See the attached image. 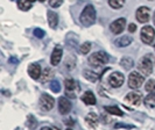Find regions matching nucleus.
I'll return each instance as SVG.
<instances>
[{
    "instance_id": "c85d7f7f",
    "label": "nucleus",
    "mask_w": 155,
    "mask_h": 130,
    "mask_svg": "<svg viewBox=\"0 0 155 130\" xmlns=\"http://www.w3.org/2000/svg\"><path fill=\"white\" fill-rule=\"evenodd\" d=\"M45 35H46V33L43 29H41V28H36V29H34V36L38 38H43L45 37Z\"/></svg>"
},
{
    "instance_id": "72a5a7b5",
    "label": "nucleus",
    "mask_w": 155,
    "mask_h": 130,
    "mask_svg": "<svg viewBox=\"0 0 155 130\" xmlns=\"http://www.w3.org/2000/svg\"><path fill=\"white\" fill-rule=\"evenodd\" d=\"M65 123H67V124H69V125H72V124H74V122H71V120H68Z\"/></svg>"
},
{
    "instance_id": "4c0bfd02",
    "label": "nucleus",
    "mask_w": 155,
    "mask_h": 130,
    "mask_svg": "<svg viewBox=\"0 0 155 130\" xmlns=\"http://www.w3.org/2000/svg\"><path fill=\"white\" fill-rule=\"evenodd\" d=\"M67 130H72V129H67Z\"/></svg>"
},
{
    "instance_id": "7ed1b4c3",
    "label": "nucleus",
    "mask_w": 155,
    "mask_h": 130,
    "mask_svg": "<svg viewBox=\"0 0 155 130\" xmlns=\"http://www.w3.org/2000/svg\"><path fill=\"white\" fill-rule=\"evenodd\" d=\"M152 56H149V55H146V56H143L139 62V70L140 72L143 75V76H149V75H152V72H153V61H152V58H150Z\"/></svg>"
},
{
    "instance_id": "b1692460",
    "label": "nucleus",
    "mask_w": 155,
    "mask_h": 130,
    "mask_svg": "<svg viewBox=\"0 0 155 130\" xmlns=\"http://www.w3.org/2000/svg\"><path fill=\"white\" fill-rule=\"evenodd\" d=\"M125 0H109V5L114 9H119L124 6Z\"/></svg>"
},
{
    "instance_id": "423d86ee",
    "label": "nucleus",
    "mask_w": 155,
    "mask_h": 130,
    "mask_svg": "<svg viewBox=\"0 0 155 130\" xmlns=\"http://www.w3.org/2000/svg\"><path fill=\"white\" fill-rule=\"evenodd\" d=\"M140 37H141V41H142L145 44H150V43L154 41V37H155L154 28L150 27V26H145V27L141 29Z\"/></svg>"
},
{
    "instance_id": "4468645a",
    "label": "nucleus",
    "mask_w": 155,
    "mask_h": 130,
    "mask_svg": "<svg viewBox=\"0 0 155 130\" xmlns=\"http://www.w3.org/2000/svg\"><path fill=\"white\" fill-rule=\"evenodd\" d=\"M28 73L33 79H40V77L42 75L41 71V66L38 63H31V65L28 66Z\"/></svg>"
},
{
    "instance_id": "2f4dec72",
    "label": "nucleus",
    "mask_w": 155,
    "mask_h": 130,
    "mask_svg": "<svg viewBox=\"0 0 155 130\" xmlns=\"http://www.w3.org/2000/svg\"><path fill=\"white\" fill-rule=\"evenodd\" d=\"M114 128H132L131 125H125V124H120V123H117Z\"/></svg>"
},
{
    "instance_id": "412c9836",
    "label": "nucleus",
    "mask_w": 155,
    "mask_h": 130,
    "mask_svg": "<svg viewBox=\"0 0 155 130\" xmlns=\"http://www.w3.org/2000/svg\"><path fill=\"white\" fill-rule=\"evenodd\" d=\"M120 65L126 70L132 69L134 66V61H133L131 57H124L121 61H120Z\"/></svg>"
},
{
    "instance_id": "f03ea898",
    "label": "nucleus",
    "mask_w": 155,
    "mask_h": 130,
    "mask_svg": "<svg viewBox=\"0 0 155 130\" xmlns=\"http://www.w3.org/2000/svg\"><path fill=\"white\" fill-rule=\"evenodd\" d=\"M107 62H109V55L105 51H97L89 57V64L96 68L105 65Z\"/></svg>"
},
{
    "instance_id": "2eb2a0df",
    "label": "nucleus",
    "mask_w": 155,
    "mask_h": 130,
    "mask_svg": "<svg viewBox=\"0 0 155 130\" xmlns=\"http://www.w3.org/2000/svg\"><path fill=\"white\" fill-rule=\"evenodd\" d=\"M82 100H83V102L86 103L87 106H93V105H96V97H94V94H93L91 91H86V92L83 94Z\"/></svg>"
},
{
    "instance_id": "a878e982",
    "label": "nucleus",
    "mask_w": 155,
    "mask_h": 130,
    "mask_svg": "<svg viewBox=\"0 0 155 130\" xmlns=\"http://www.w3.org/2000/svg\"><path fill=\"white\" fill-rule=\"evenodd\" d=\"M49 87H50V90L54 93H58L61 91V85H60V81H58V80H51Z\"/></svg>"
},
{
    "instance_id": "f3484780",
    "label": "nucleus",
    "mask_w": 155,
    "mask_h": 130,
    "mask_svg": "<svg viewBox=\"0 0 155 130\" xmlns=\"http://www.w3.org/2000/svg\"><path fill=\"white\" fill-rule=\"evenodd\" d=\"M85 121H86V123H87L90 127H92V128H96V127L98 125V122H99L98 116H97V114H94V113H89V114L86 115Z\"/></svg>"
},
{
    "instance_id": "c756f323",
    "label": "nucleus",
    "mask_w": 155,
    "mask_h": 130,
    "mask_svg": "<svg viewBox=\"0 0 155 130\" xmlns=\"http://www.w3.org/2000/svg\"><path fill=\"white\" fill-rule=\"evenodd\" d=\"M62 4H63V0H49V5H50V7L53 8L60 7Z\"/></svg>"
},
{
    "instance_id": "0eeeda50",
    "label": "nucleus",
    "mask_w": 155,
    "mask_h": 130,
    "mask_svg": "<svg viewBox=\"0 0 155 130\" xmlns=\"http://www.w3.org/2000/svg\"><path fill=\"white\" fill-rule=\"evenodd\" d=\"M39 106L40 108L43 110V112H48L50 109H53L55 106V100L53 97L48 95V94H42L39 101Z\"/></svg>"
},
{
    "instance_id": "20e7f679",
    "label": "nucleus",
    "mask_w": 155,
    "mask_h": 130,
    "mask_svg": "<svg viewBox=\"0 0 155 130\" xmlns=\"http://www.w3.org/2000/svg\"><path fill=\"white\" fill-rule=\"evenodd\" d=\"M143 81H145V76L140 75L139 72H137V71L131 72V75L128 77V86L133 90L140 88L141 85L143 84Z\"/></svg>"
},
{
    "instance_id": "f8f14e48",
    "label": "nucleus",
    "mask_w": 155,
    "mask_h": 130,
    "mask_svg": "<svg viewBox=\"0 0 155 130\" xmlns=\"http://www.w3.org/2000/svg\"><path fill=\"white\" fill-rule=\"evenodd\" d=\"M71 110V102L67 98H60L58 99V112L60 114L65 115Z\"/></svg>"
},
{
    "instance_id": "bb28decb",
    "label": "nucleus",
    "mask_w": 155,
    "mask_h": 130,
    "mask_svg": "<svg viewBox=\"0 0 155 130\" xmlns=\"http://www.w3.org/2000/svg\"><path fill=\"white\" fill-rule=\"evenodd\" d=\"M145 88H146L147 92L154 93L155 92V79H149L147 83H146Z\"/></svg>"
},
{
    "instance_id": "9b49d317",
    "label": "nucleus",
    "mask_w": 155,
    "mask_h": 130,
    "mask_svg": "<svg viewBox=\"0 0 155 130\" xmlns=\"http://www.w3.org/2000/svg\"><path fill=\"white\" fill-rule=\"evenodd\" d=\"M137 20L139 21L140 23H146L149 21V16H150V13H149V8L146 7V6H142V7H139L137 9Z\"/></svg>"
},
{
    "instance_id": "dca6fc26",
    "label": "nucleus",
    "mask_w": 155,
    "mask_h": 130,
    "mask_svg": "<svg viewBox=\"0 0 155 130\" xmlns=\"http://www.w3.org/2000/svg\"><path fill=\"white\" fill-rule=\"evenodd\" d=\"M47 15H48V23H49L50 28L55 29L57 27V24H58V15L53 11H48Z\"/></svg>"
},
{
    "instance_id": "ea45409f",
    "label": "nucleus",
    "mask_w": 155,
    "mask_h": 130,
    "mask_svg": "<svg viewBox=\"0 0 155 130\" xmlns=\"http://www.w3.org/2000/svg\"><path fill=\"white\" fill-rule=\"evenodd\" d=\"M149 1H152V0H149Z\"/></svg>"
},
{
    "instance_id": "f704fd0d",
    "label": "nucleus",
    "mask_w": 155,
    "mask_h": 130,
    "mask_svg": "<svg viewBox=\"0 0 155 130\" xmlns=\"http://www.w3.org/2000/svg\"><path fill=\"white\" fill-rule=\"evenodd\" d=\"M41 130H51V129H50V128H48V127H43Z\"/></svg>"
},
{
    "instance_id": "9d476101",
    "label": "nucleus",
    "mask_w": 155,
    "mask_h": 130,
    "mask_svg": "<svg viewBox=\"0 0 155 130\" xmlns=\"http://www.w3.org/2000/svg\"><path fill=\"white\" fill-rule=\"evenodd\" d=\"M125 103L133 106V107H137L139 106L140 102H141V94L138 92H130L126 97H125Z\"/></svg>"
},
{
    "instance_id": "c9c22d12",
    "label": "nucleus",
    "mask_w": 155,
    "mask_h": 130,
    "mask_svg": "<svg viewBox=\"0 0 155 130\" xmlns=\"http://www.w3.org/2000/svg\"><path fill=\"white\" fill-rule=\"evenodd\" d=\"M27 1H31V2H33V1H36V0H27Z\"/></svg>"
},
{
    "instance_id": "e433bc0d",
    "label": "nucleus",
    "mask_w": 155,
    "mask_h": 130,
    "mask_svg": "<svg viewBox=\"0 0 155 130\" xmlns=\"http://www.w3.org/2000/svg\"><path fill=\"white\" fill-rule=\"evenodd\" d=\"M154 23H155V13H154Z\"/></svg>"
},
{
    "instance_id": "473e14b6",
    "label": "nucleus",
    "mask_w": 155,
    "mask_h": 130,
    "mask_svg": "<svg viewBox=\"0 0 155 130\" xmlns=\"http://www.w3.org/2000/svg\"><path fill=\"white\" fill-rule=\"evenodd\" d=\"M18 59H16L15 57H12V58H9V63H18Z\"/></svg>"
},
{
    "instance_id": "6ab92c4d",
    "label": "nucleus",
    "mask_w": 155,
    "mask_h": 130,
    "mask_svg": "<svg viewBox=\"0 0 155 130\" xmlns=\"http://www.w3.org/2000/svg\"><path fill=\"white\" fill-rule=\"evenodd\" d=\"M83 76H84L85 79H87V80H89V81H91V83L97 81V80H98V78H99V76H98L96 72L90 71V70H85V71L83 72Z\"/></svg>"
},
{
    "instance_id": "39448f33",
    "label": "nucleus",
    "mask_w": 155,
    "mask_h": 130,
    "mask_svg": "<svg viewBox=\"0 0 155 130\" xmlns=\"http://www.w3.org/2000/svg\"><path fill=\"white\" fill-rule=\"evenodd\" d=\"M64 85H65V94L68 98L75 99L76 98V93L79 91V86L78 84L74 80V79H65L64 80Z\"/></svg>"
},
{
    "instance_id": "a211bd4d",
    "label": "nucleus",
    "mask_w": 155,
    "mask_h": 130,
    "mask_svg": "<svg viewBox=\"0 0 155 130\" xmlns=\"http://www.w3.org/2000/svg\"><path fill=\"white\" fill-rule=\"evenodd\" d=\"M132 38L130 36H121V37L117 38L116 40V46L119 48H125V46H128L132 43Z\"/></svg>"
},
{
    "instance_id": "1a4fd4ad",
    "label": "nucleus",
    "mask_w": 155,
    "mask_h": 130,
    "mask_svg": "<svg viewBox=\"0 0 155 130\" xmlns=\"http://www.w3.org/2000/svg\"><path fill=\"white\" fill-rule=\"evenodd\" d=\"M125 26H126V19L124 17H120V19H117L116 21L110 24V30L112 31L113 34H121L123 30L125 29Z\"/></svg>"
},
{
    "instance_id": "7c9ffc66",
    "label": "nucleus",
    "mask_w": 155,
    "mask_h": 130,
    "mask_svg": "<svg viewBox=\"0 0 155 130\" xmlns=\"http://www.w3.org/2000/svg\"><path fill=\"white\" fill-rule=\"evenodd\" d=\"M135 30H137V26H135L134 23H131V24L128 26V31H130V33H134Z\"/></svg>"
},
{
    "instance_id": "6e6552de",
    "label": "nucleus",
    "mask_w": 155,
    "mask_h": 130,
    "mask_svg": "<svg viewBox=\"0 0 155 130\" xmlns=\"http://www.w3.org/2000/svg\"><path fill=\"white\" fill-rule=\"evenodd\" d=\"M124 81H125V76L121 72H118V71L111 73L109 77V84L112 87H114V88L120 87L121 85L124 84Z\"/></svg>"
},
{
    "instance_id": "4be33fe9",
    "label": "nucleus",
    "mask_w": 155,
    "mask_h": 130,
    "mask_svg": "<svg viewBox=\"0 0 155 130\" xmlns=\"http://www.w3.org/2000/svg\"><path fill=\"white\" fill-rule=\"evenodd\" d=\"M145 105L149 108H154L155 107V92L154 93H149L147 97L143 100Z\"/></svg>"
},
{
    "instance_id": "393cba45",
    "label": "nucleus",
    "mask_w": 155,
    "mask_h": 130,
    "mask_svg": "<svg viewBox=\"0 0 155 130\" xmlns=\"http://www.w3.org/2000/svg\"><path fill=\"white\" fill-rule=\"evenodd\" d=\"M53 76V72H51V70L50 69H46L43 72H42V75L40 77V80H41V83H46L47 80L50 78V77Z\"/></svg>"
},
{
    "instance_id": "ddd939ff",
    "label": "nucleus",
    "mask_w": 155,
    "mask_h": 130,
    "mask_svg": "<svg viewBox=\"0 0 155 130\" xmlns=\"http://www.w3.org/2000/svg\"><path fill=\"white\" fill-rule=\"evenodd\" d=\"M62 56H63L62 48H61L60 46H55V49L53 50V54H51V57H50V63H51V65L56 66V65L61 62Z\"/></svg>"
},
{
    "instance_id": "5701e85b",
    "label": "nucleus",
    "mask_w": 155,
    "mask_h": 130,
    "mask_svg": "<svg viewBox=\"0 0 155 130\" xmlns=\"http://www.w3.org/2000/svg\"><path fill=\"white\" fill-rule=\"evenodd\" d=\"M18 6H19V8L21 9V11H23V12H26V11H28V9H31V1H23V0H19L18 1Z\"/></svg>"
},
{
    "instance_id": "58836bf2",
    "label": "nucleus",
    "mask_w": 155,
    "mask_h": 130,
    "mask_svg": "<svg viewBox=\"0 0 155 130\" xmlns=\"http://www.w3.org/2000/svg\"><path fill=\"white\" fill-rule=\"evenodd\" d=\"M154 49H155V46H154Z\"/></svg>"
},
{
    "instance_id": "cd10ccee",
    "label": "nucleus",
    "mask_w": 155,
    "mask_h": 130,
    "mask_svg": "<svg viewBox=\"0 0 155 130\" xmlns=\"http://www.w3.org/2000/svg\"><path fill=\"white\" fill-rule=\"evenodd\" d=\"M90 49H91V43L90 42H85V43H83L81 48H79V52L83 55H86L89 51H90Z\"/></svg>"
},
{
    "instance_id": "aec40b11",
    "label": "nucleus",
    "mask_w": 155,
    "mask_h": 130,
    "mask_svg": "<svg viewBox=\"0 0 155 130\" xmlns=\"http://www.w3.org/2000/svg\"><path fill=\"white\" fill-rule=\"evenodd\" d=\"M104 109H105L106 113H109L111 115H117V116H123L124 115V113L116 106H105Z\"/></svg>"
},
{
    "instance_id": "f257e3e1",
    "label": "nucleus",
    "mask_w": 155,
    "mask_h": 130,
    "mask_svg": "<svg viewBox=\"0 0 155 130\" xmlns=\"http://www.w3.org/2000/svg\"><path fill=\"white\" fill-rule=\"evenodd\" d=\"M79 20L84 27H90L94 23V21H96V9L92 5H87L83 9V12L81 13V16H79Z\"/></svg>"
}]
</instances>
